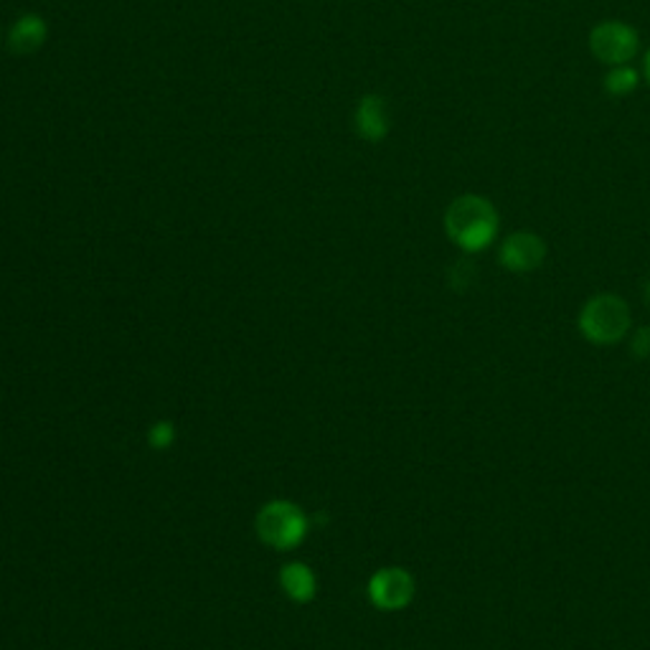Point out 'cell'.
<instances>
[{"instance_id":"cell-1","label":"cell","mask_w":650,"mask_h":650,"mask_svg":"<svg viewBox=\"0 0 650 650\" xmlns=\"http://www.w3.org/2000/svg\"><path fill=\"white\" fill-rule=\"evenodd\" d=\"M501 219L495 206L477 194L457 196L445 211V232L467 255L483 252L499 234Z\"/></svg>"},{"instance_id":"cell-2","label":"cell","mask_w":650,"mask_h":650,"mask_svg":"<svg viewBox=\"0 0 650 650\" xmlns=\"http://www.w3.org/2000/svg\"><path fill=\"white\" fill-rule=\"evenodd\" d=\"M580 328L592 343H618L630 331V308L618 295H598L580 313Z\"/></svg>"},{"instance_id":"cell-3","label":"cell","mask_w":650,"mask_h":650,"mask_svg":"<svg viewBox=\"0 0 650 650\" xmlns=\"http://www.w3.org/2000/svg\"><path fill=\"white\" fill-rule=\"evenodd\" d=\"M640 36L630 23L602 21L590 31V51L604 67H622L636 57Z\"/></svg>"},{"instance_id":"cell-4","label":"cell","mask_w":650,"mask_h":650,"mask_svg":"<svg viewBox=\"0 0 650 650\" xmlns=\"http://www.w3.org/2000/svg\"><path fill=\"white\" fill-rule=\"evenodd\" d=\"M501 265L509 273L526 275L534 273L546 259V242L534 232H513L509 239L501 244Z\"/></svg>"},{"instance_id":"cell-5","label":"cell","mask_w":650,"mask_h":650,"mask_svg":"<svg viewBox=\"0 0 650 650\" xmlns=\"http://www.w3.org/2000/svg\"><path fill=\"white\" fill-rule=\"evenodd\" d=\"M259 534L275 546H293L303 534L301 513L287 503H273L265 513H262Z\"/></svg>"},{"instance_id":"cell-6","label":"cell","mask_w":650,"mask_h":650,"mask_svg":"<svg viewBox=\"0 0 650 650\" xmlns=\"http://www.w3.org/2000/svg\"><path fill=\"white\" fill-rule=\"evenodd\" d=\"M354 128L361 140L366 142H382L392 130L390 105L382 95H366L361 97L354 112Z\"/></svg>"},{"instance_id":"cell-7","label":"cell","mask_w":650,"mask_h":650,"mask_svg":"<svg viewBox=\"0 0 650 650\" xmlns=\"http://www.w3.org/2000/svg\"><path fill=\"white\" fill-rule=\"evenodd\" d=\"M414 582L402 569H384L372 580V598L384 610H400L412 602Z\"/></svg>"},{"instance_id":"cell-8","label":"cell","mask_w":650,"mask_h":650,"mask_svg":"<svg viewBox=\"0 0 650 650\" xmlns=\"http://www.w3.org/2000/svg\"><path fill=\"white\" fill-rule=\"evenodd\" d=\"M49 39V23L43 21L39 13H23L18 21L11 26V33H8V49H11L16 57H29V53L39 51Z\"/></svg>"},{"instance_id":"cell-9","label":"cell","mask_w":650,"mask_h":650,"mask_svg":"<svg viewBox=\"0 0 650 650\" xmlns=\"http://www.w3.org/2000/svg\"><path fill=\"white\" fill-rule=\"evenodd\" d=\"M602 81H604V92H608V95L628 97V95H633L638 89L640 75L633 67L622 65V67H610V71L604 75Z\"/></svg>"},{"instance_id":"cell-10","label":"cell","mask_w":650,"mask_h":650,"mask_svg":"<svg viewBox=\"0 0 650 650\" xmlns=\"http://www.w3.org/2000/svg\"><path fill=\"white\" fill-rule=\"evenodd\" d=\"M285 587L290 590L293 598L297 600H308L311 592H313V577L305 567H287L285 574Z\"/></svg>"},{"instance_id":"cell-11","label":"cell","mask_w":650,"mask_h":650,"mask_svg":"<svg viewBox=\"0 0 650 650\" xmlns=\"http://www.w3.org/2000/svg\"><path fill=\"white\" fill-rule=\"evenodd\" d=\"M633 351L638 358L650 356V328H640L633 338Z\"/></svg>"},{"instance_id":"cell-12","label":"cell","mask_w":650,"mask_h":650,"mask_svg":"<svg viewBox=\"0 0 650 650\" xmlns=\"http://www.w3.org/2000/svg\"><path fill=\"white\" fill-rule=\"evenodd\" d=\"M646 79L650 81V51L646 53Z\"/></svg>"},{"instance_id":"cell-13","label":"cell","mask_w":650,"mask_h":650,"mask_svg":"<svg viewBox=\"0 0 650 650\" xmlns=\"http://www.w3.org/2000/svg\"><path fill=\"white\" fill-rule=\"evenodd\" d=\"M646 303H648V305H650V283H648V285H646Z\"/></svg>"}]
</instances>
